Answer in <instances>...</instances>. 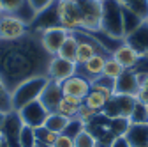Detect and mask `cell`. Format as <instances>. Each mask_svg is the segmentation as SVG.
Masks as SVG:
<instances>
[{"instance_id":"6da1fadb","label":"cell","mask_w":148,"mask_h":147,"mask_svg":"<svg viewBox=\"0 0 148 147\" xmlns=\"http://www.w3.org/2000/svg\"><path fill=\"white\" fill-rule=\"evenodd\" d=\"M49 55L34 34L18 41H0V80L12 90L27 78L46 75Z\"/></svg>"},{"instance_id":"7a4b0ae2","label":"cell","mask_w":148,"mask_h":147,"mask_svg":"<svg viewBox=\"0 0 148 147\" xmlns=\"http://www.w3.org/2000/svg\"><path fill=\"white\" fill-rule=\"evenodd\" d=\"M49 78L46 75H39V76H32L23 80L21 83H18L12 90H11V101H12V110L18 112L23 106H27L32 101H37L41 98L44 87L48 85Z\"/></svg>"},{"instance_id":"3957f363","label":"cell","mask_w":148,"mask_h":147,"mask_svg":"<svg viewBox=\"0 0 148 147\" xmlns=\"http://www.w3.org/2000/svg\"><path fill=\"white\" fill-rule=\"evenodd\" d=\"M101 32L111 39H123V12L118 0H104L102 2V23Z\"/></svg>"},{"instance_id":"277c9868","label":"cell","mask_w":148,"mask_h":147,"mask_svg":"<svg viewBox=\"0 0 148 147\" xmlns=\"http://www.w3.org/2000/svg\"><path fill=\"white\" fill-rule=\"evenodd\" d=\"M57 18L58 25L67 28L69 32H74L81 28L83 18H81V7L78 0H57Z\"/></svg>"},{"instance_id":"5b68a950","label":"cell","mask_w":148,"mask_h":147,"mask_svg":"<svg viewBox=\"0 0 148 147\" xmlns=\"http://www.w3.org/2000/svg\"><path fill=\"white\" fill-rule=\"evenodd\" d=\"M30 32V27L25 20L16 14H0V41H18Z\"/></svg>"},{"instance_id":"8992f818","label":"cell","mask_w":148,"mask_h":147,"mask_svg":"<svg viewBox=\"0 0 148 147\" xmlns=\"http://www.w3.org/2000/svg\"><path fill=\"white\" fill-rule=\"evenodd\" d=\"M18 117H20L23 126H28L32 130H39L46 124V119L49 115V110L41 103V99L32 101L27 106H23L21 110H18Z\"/></svg>"},{"instance_id":"52a82bcc","label":"cell","mask_w":148,"mask_h":147,"mask_svg":"<svg viewBox=\"0 0 148 147\" xmlns=\"http://www.w3.org/2000/svg\"><path fill=\"white\" fill-rule=\"evenodd\" d=\"M81 7V18L83 23L81 28L88 32H101L102 23V4L94 0H78Z\"/></svg>"},{"instance_id":"ba28073f","label":"cell","mask_w":148,"mask_h":147,"mask_svg":"<svg viewBox=\"0 0 148 147\" xmlns=\"http://www.w3.org/2000/svg\"><path fill=\"white\" fill-rule=\"evenodd\" d=\"M39 41L44 48V51L49 55V57H55L58 53L60 46L64 44L65 37L69 35V30L60 27V25H55V27H49V28H44L42 32H39Z\"/></svg>"},{"instance_id":"9c48e42d","label":"cell","mask_w":148,"mask_h":147,"mask_svg":"<svg viewBox=\"0 0 148 147\" xmlns=\"http://www.w3.org/2000/svg\"><path fill=\"white\" fill-rule=\"evenodd\" d=\"M78 71V64L72 62V60H67V59H62L58 55L49 59V64H48V71H46V76L53 82H65L67 78L74 76Z\"/></svg>"},{"instance_id":"30bf717a","label":"cell","mask_w":148,"mask_h":147,"mask_svg":"<svg viewBox=\"0 0 148 147\" xmlns=\"http://www.w3.org/2000/svg\"><path fill=\"white\" fill-rule=\"evenodd\" d=\"M90 89H92L90 80L85 78V76H81V75H78V73L74 76L67 78L65 82H62V92H64V96L78 98L81 101L86 98V94L90 92Z\"/></svg>"},{"instance_id":"8fae6325","label":"cell","mask_w":148,"mask_h":147,"mask_svg":"<svg viewBox=\"0 0 148 147\" xmlns=\"http://www.w3.org/2000/svg\"><path fill=\"white\" fill-rule=\"evenodd\" d=\"M139 78L134 69H125L122 75L115 80V94H125V96H136L139 92Z\"/></svg>"},{"instance_id":"7c38bea8","label":"cell","mask_w":148,"mask_h":147,"mask_svg":"<svg viewBox=\"0 0 148 147\" xmlns=\"http://www.w3.org/2000/svg\"><path fill=\"white\" fill-rule=\"evenodd\" d=\"M123 43L134 48L141 57H146L148 55V21H143L136 30L127 34L123 37Z\"/></svg>"},{"instance_id":"4fadbf2b","label":"cell","mask_w":148,"mask_h":147,"mask_svg":"<svg viewBox=\"0 0 148 147\" xmlns=\"http://www.w3.org/2000/svg\"><path fill=\"white\" fill-rule=\"evenodd\" d=\"M62 98H64L62 83L49 80L48 85L44 87V90H42V94H41L39 99H41V103L49 110V112H55V110H57V106H58V103L62 101Z\"/></svg>"},{"instance_id":"5bb4252c","label":"cell","mask_w":148,"mask_h":147,"mask_svg":"<svg viewBox=\"0 0 148 147\" xmlns=\"http://www.w3.org/2000/svg\"><path fill=\"white\" fill-rule=\"evenodd\" d=\"M111 57H113L116 62H120L125 69H134V67L138 66L139 59H141V55H139L134 48H131L129 44L122 43L120 46H116V48L113 50Z\"/></svg>"},{"instance_id":"9a60e30c","label":"cell","mask_w":148,"mask_h":147,"mask_svg":"<svg viewBox=\"0 0 148 147\" xmlns=\"http://www.w3.org/2000/svg\"><path fill=\"white\" fill-rule=\"evenodd\" d=\"M125 138L131 147H148V124H131Z\"/></svg>"},{"instance_id":"2e32d148","label":"cell","mask_w":148,"mask_h":147,"mask_svg":"<svg viewBox=\"0 0 148 147\" xmlns=\"http://www.w3.org/2000/svg\"><path fill=\"white\" fill-rule=\"evenodd\" d=\"M95 53H101L99 51V44L95 41H85V39H79V44H78V51H76V62L78 66H85Z\"/></svg>"},{"instance_id":"e0dca14e","label":"cell","mask_w":148,"mask_h":147,"mask_svg":"<svg viewBox=\"0 0 148 147\" xmlns=\"http://www.w3.org/2000/svg\"><path fill=\"white\" fill-rule=\"evenodd\" d=\"M81 105H83V101L78 99V98L64 96L62 101L58 103V106H57V110H55V112H58L60 115H64V117H67V119H72V117H76V115H78Z\"/></svg>"},{"instance_id":"ac0fdd59","label":"cell","mask_w":148,"mask_h":147,"mask_svg":"<svg viewBox=\"0 0 148 147\" xmlns=\"http://www.w3.org/2000/svg\"><path fill=\"white\" fill-rule=\"evenodd\" d=\"M90 85H92L94 90H97V92H101L102 96H106V99H111L115 96V80H111V78H108L104 75L92 78Z\"/></svg>"},{"instance_id":"d6986e66","label":"cell","mask_w":148,"mask_h":147,"mask_svg":"<svg viewBox=\"0 0 148 147\" xmlns=\"http://www.w3.org/2000/svg\"><path fill=\"white\" fill-rule=\"evenodd\" d=\"M78 44H79L78 35L74 34V32H69V35L65 37V41L60 46V50H58L57 55H58V57H62V59H67V60H72L74 62V59H76V51H78Z\"/></svg>"},{"instance_id":"ffe728a7","label":"cell","mask_w":148,"mask_h":147,"mask_svg":"<svg viewBox=\"0 0 148 147\" xmlns=\"http://www.w3.org/2000/svg\"><path fill=\"white\" fill-rule=\"evenodd\" d=\"M106 59H108V57H106L104 53H95L94 57H92V59L83 66V69H85L86 75L90 76V80L102 75V71H104V64H106Z\"/></svg>"},{"instance_id":"44dd1931","label":"cell","mask_w":148,"mask_h":147,"mask_svg":"<svg viewBox=\"0 0 148 147\" xmlns=\"http://www.w3.org/2000/svg\"><path fill=\"white\" fill-rule=\"evenodd\" d=\"M120 6L138 14L143 21H148V0H118Z\"/></svg>"},{"instance_id":"7402d4cb","label":"cell","mask_w":148,"mask_h":147,"mask_svg":"<svg viewBox=\"0 0 148 147\" xmlns=\"http://www.w3.org/2000/svg\"><path fill=\"white\" fill-rule=\"evenodd\" d=\"M115 99H116V105H118V110H120V117H125V119H131L132 115V110L138 103L136 96H125V94H115Z\"/></svg>"},{"instance_id":"603a6c76","label":"cell","mask_w":148,"mask_h":147,"mask_svg":"<svg viewBox=\"0 0 148 147\" xmlns=\"http://www.w3.org/2000/svg\"><path fill=\"white\" fill-rule=\"evenodd\" d=\"M67 122H69V119H67V117H64V115H60L58 112H49V115H48V119H46L44 128H48L49 131L57 133V135H62V133H64V130H65V126H67Z\"/></svg>"},{"instance_id":"cb8c5ba5","label":"cell","mask_w":148,"mask_h":147,"mask_svg":"<svg viewBox=\"0 0 148 147\" xmlns=\"http://www.w3.org/2000/svg\"><path fill=\"white\" fill-rule=\"evenodd\" d=\"M2 4V9L4 12L7 14H16L23 20V11L25 9H30V6L27 4V0H0Z\"/></svg>"},{"instance_id":"d4e9b609","label":"cell","mask_w":148,"mask_h":147,"mask_svg":"<svg viewBox=\"0 0 148 147\" xmlns=\"http://www.w3.org/2000/svg\"><path fill=\"white\" fill-rule=\"evenodd\" d=\"M106 96H102L101 92H97V90H94V89H90V92L86 94V98L83 99V103L88 106V108H92L94 112H97V114H101L102 112V108L106 106Z\"/></svg>"},{"instance_id":"484cf974","label":"cell","mask_w":148,"mask_h":147,"mask_svg":"<svg viewBox=\"0 0 148 147\" xmlns=\"http://www.w3.org/2000/svg\"><path fill=\"white\" fill-rule=\"evenodd\" d=\"M122 12H123V32H125V35L131 34L132 30H136V28L143 23V20H141L138 14H134L132 11L122 7Z\"/></svg>"},{"instance_id":"4316f807","label":"cell","mask_w":148,"mask_h":147,"mask_svg":"<svg viewBox=\"0 0 148 147\" xmlns=\"http://www.w3.org/2000/svg\"><path fill=\"white\" fill-rule=\"evenodd\" d=\"M129 128H131V121L125 119V117L109 119V133H113L115 137H125Z\"/></svg>"},{"instance_id":"83f0119b","label":"cell","mask_w":148,"mask_h":147,"mask_svg":"<svg viewBox=\"0 0 148 147\" xmlns=\"http://www.w3.org/2000/svg\"><path fill=\"white\" fill-rule=\"evenodd\" d=\"M123 71H125V67H123L120 62H116L113 57H108V59H106V64H104L102 75L108 76V78H111V80H116Z\"/></svg>"},{"instance_id":"f1b7e54d","label":"cell","mask_w":148,"mask_h":147,"mask_svg":"<svg viewBox=\"0 0 148 147\" xmlns=\"http://www.w3.org/2000/svg\"><path fill=\"white\" fill-rule=\"evenodd\" d=\"M12 110V101H11V90L4 85V82L0 80V114H11Z\"/></svg>"},{"instance_id":"f546056e","label":"cell","mask_w":148,"mask_h":147,"mask_svg":"<svg viewBox=\"0 0 148 147\" xmlns=\"http://www.w3.org/2000/svg\"><path fill=\"white\" fill-rule=\"evenodd\" d=\"M57 133L49 131L48 128H39V130H35V138H37V145H44V147H51L57 140Z\"/></svg>"},{"instance_id":"4dcf8cb0","label":"cell","mask_w":148,"mask_h":147,"mask_svg":"<svg viewBox=\"0 0 148 147\" xmlns=\"http://www.w3.org/2000/svg\"><path fill=\"white\" fill-rule=\"evenodd\" d=\"M74 147H97V138L85 128L79 135L74 137Z\"/></svg>"},{"instance_id":"1f68e13d","label":"cell","mask_w":148,"mask_h":147,"mask_svg":"<svg viewBox=\"0 0 148 147\" xmlns=\"http://www.w3.org/2000/svg\"><path fill=\"white\" fill-rule=\"evenodd\" d=\"M129 121H131V124H148V106L138 101Z\"/></svg>"},{"instance_id":"d6a6232c","label":"cell","mask_w":148,"mask_h":147,"mask_svg":"<svg viewBox=\"0 0 148 147\" xmlns=\"http://www.w3.org/2000/svg\"><path fill=\"white\" fill-rule=\"evenodd\" d=\"M20 147H37L35 130H32L28 126H21V130H20Z\"/></svg>"},{"instance_id":"836d02e7","label":"cell","mask_w":148,"mask_h":147,"mask_svg":"<svg viewBox=\"0 0 148 147\" xmlns=\"http://www.w3.org/2000/svg\"><path fill=\"white\" fill-rule=\"evenodd\" d=\"M85 122L81 121V119H78V117H72V119H69V122H67V126H65V130H64V135H67V137H71V138H74L76 135H79L83 130H85Z\"/></svg>"},{"instance_id":"e575fe53","label":"cell","mask_w":148,"mask_h":147,"mask_svg":"<svg viewBox=\"0 0 148 147\" xmlns=\"http://www.w3.org/2000/svg\"><path fill=\"white\" fill-rule=\"evenodd\" d=\"M101 114H102L106 119H116V117H120V110H118V105H116L115 96L106 101V106L102 108V112H101Z\"/></svg>"},{"instance_id":"d590c367","label":"cell","mask_w":148,"mask_h":147,"mask_svg":"<svg viewBox=\"0 0 148 147\" xmlns=\"http://www.w3.org/2000/svg\"><path fill=\"white\" fill-rule=\"evenodd\" d=\"M57 0H27V4L30 6V9L35 12V14H39L42 11H46L48 7H51Z\"/></svg>"},{"instance_id":"8d00e7d4","label":"cell","mask_w":148,"mask_h":147,"mask_svg":"<svg viewBox=\"0 0 148 147\" xmlns=\"http://www.w3.org/2000/svg\"><path fill=\"white\" fill-rule=\"evenodd\" d=\"M97 115H99L97 112H94L92 108H88V106L83 103V105L79 106V112H78V115H76V117H78V119H81V121L85 122V126H88V124H90L92 121H94Z\"/></svg>"},{"instance_id":"74e56055","label":"cell","mask_w":148,"mask_h":147,"mask_svg":"<svg viewBox=\"0 0 148 147\" xmlns=\"http://www.w3.org/2000/svg\"><path fill=\"white\" fill-rule=\"evenodd\" d=\"M51 147H74V138H71V137L62 133V135L57 137V140H55V144Z\"/></svg>"},{"instance_id":"f35d334b","label":"cell","mask_w":148,"mask_h":147,"mask_svg":"<svg viewBox=\"0 0 148 147\" xmlns=\"http://www.w3.org/2000/svg\"><path fill=\"white\" fill-rule=\"evenodd\" d=\"M134 71H136V73H148V55L139 59V62H138V66L134 67Z\"/></svg>"},{"instance_id":"ab89813d","label":"cell","mask_w":148,"mask_h":147,"mask_svg":"<svg viewBox=\"0 0 148 147\" xmlns=\"http://www.w3.org/2000/svg\"><path fill=\"white\" fill-rule=\"evenodd\" d=\"M136 99L139 101V103H143V105H146L148 106V89H139V92L136 94Z\"/></svg>"},{"instance_id":"60d3db41","label":"cell","mask_w":148,"mask_h":147,"mask_svg":"<svg viewBox=\"0 0 148 147\" xmlns=\"http://www.w3.org/2000/svg\"><path fill=\"white\" fill-rule=\"evenodd\" d=\"M111 147H131V145H129V142H127L125 137H116L113 140V144H111Z\"/></svg>"},{"instance_id":"b9f144b4","label":"cell","mask_w":148,"mask_h":147,"mask_svg":"<svg viewBox=\"0 0 148 147\" xmlns=\"http://www.w3.org/2000/svg\"><path fill=\"white\" fill-rule=\"evenodd\" d=\"M138 78H139V85L143 89H148V73H138Z\"/></svg>"},{"instance_id":"7bdbcfd3","label":"cell","mask_w":148,"mask_h":147,"mask_svg":"<svg viewBox=\"0 0 148 147\" xmlns=\"http://www.w3.org/2000/svg\"><path fill=\"white\" fill-rule=\"evenodd\" d=\"M0 147H7V144H5V140L2 137V131H0Z\"/></svg>"},{"instance_id":"ee69618b","label":"cell","mask_w":148,"mask_h":147,"mask_svg":"<svg viewBox=\"0 0 148 147\" xmlns=\"http://www.w3.org/2000/svg\"><path fill=\"white\" fill-rule=\"evenodd\" d=\"M4 119H5V115L0 114V128H2V124H4Z\"/></svg>"},{"instance_id":"f6af8a7d","label":"cell","mask_w":148,"mask_h":147,"mask_svg":"<svg viewBox=\"0 0 148 147\" xmlns=\"http://www.w3.org/2000/svg\"><path fill=\"white\" fill-rule=\"evenodd\" d=\"M4 12V9H2V4H0V14H2Z\"/></svg>"},{"instance_id":"bcb514c9","label":"cell","mask_w":148,"mask_h":147,"mask_svg":"<svg viewBox=\"0 0 148 147\" xmlns=\"http://www.w3.org/2000/svg\"><path fill=\"white\" fill-rule=\"evenodd\" d=\"M94 2H101V4H102V2H104V0H94Z\"/></svg>"},{"instance_id":"7dc6e473","label":"cell","mask_w":148,"mask_h":147,"mask_svg":"<svg viewBox=\"0 0 148 147\" xmlns=\"http://www.w3.org/2000/svg\"><path fill=\"white\" fill-rule=\"evenodd\" d=\"M37 147H44V145H37Z\"/></svg>"}]
</instances>
